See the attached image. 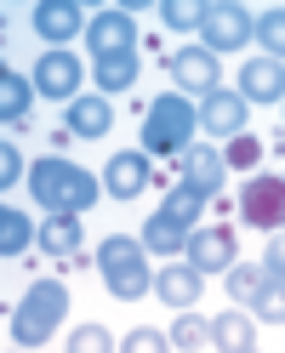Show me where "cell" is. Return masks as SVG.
Here are the masks:
<instances>
[{
    "label": "cell",
    "instance_id": "obj_10",
    "mask_svg": "<svg viewBox=\"0 0 285 353\" xmlns=\"http://www.w3.org/2000/svg\"><path fill=\"white\" fill-rule=\"evenodd\" d=\"M200 125H206V131H217V137H239V131H246V97L217 85V92L200 103Z\"/></svg>",
    "mask_w": 285,
    "mask_h": 353
},
{
    "label": "cell",
    "instance_id": "obj_21",
    "mask_svg": "<svg viewBox=\"0 0 285 353\" xmlns=\"http://www.w3.org/2000/svg\"><path fill=\"white\" fill-rule=\"evenodd\" d=\"M211 330H217V347H223V353H251L257 347V325H251V314L239 302H234V314H223Z\"/></svg>",
    "mask_w": 285,
    "mask_h": 353
},
{
    "label": "cell",
    "instance_id": "obj_9",
    "mask_svg": "<svg viewBox=\"0 0 285 353\" xmlns=\"http://www.w3.org/2000/svg\"><path fill=\"white\" fill-rule=\"evenodd\" d=\"M75 85H80V63L69 52H46L35 63V92H46L57 103H75Z\"/></svg>",
    "mask_w": 285,
    "mask_h": 353
},
{
    "label": "cell",
    "instance_id": "obj_23",
    "mask_svg": "<svg viewBox=\"0 0 285 353\" xmlns=\"http://www.w3.org/2000/svg\"><path fill=\"white\" fill-rule=\"evenodd\" d=\"M29 239H35V228H29V216L23 211H17V205H6V211H0V256H23L29 251Z\"/></svg>",
    "mask_w": 285,
    "mask_h": 353
},
{
    "label": "cell",
    "instance_id": "obj_31",
    "mask_svg": "<svg viewBox=\"0 0 285 353\" xmlns=\"http://www.w3.org/2000/svg\"><path fill=\"white\" fill-rule=\"evenodd\" d=\"M69 347H75V353H97V347L108 353V347H115V342H108V330H103V325H80L75 336H69Z\"/></svg>",
    "mask_w": 285,
    "mask_h": 353
},
{
    "label": "cell",
    "instance_id": "obj_34",
    "mask_svg": "<svg viewBox=\"0 0 285 353\" xmlns=\"http://www.w3.org/2000/svg\"><path fill=\"white\" fill-rule=\"evenodd\" d=\"M262 268H268V279H285V234L268 239V256H262Z\"/></svg>",
    "mask_w": 285,
    "mask_h": 353
},
{
    "label": "cell",
    "instance_id": "obj_18",
    "mask_svg": "<svg viewBox=\"0 0 285 353\" xmlns=\"http://www.w3.org/2000/svg\"><path fill=\"white\" fill-rule=\"evenodd\" d=\"M143 245L155 256H177V251H188V223H177L171 211H155L148 228H143Z\"/></svg>",
    "mask_w": 285,
    "mask_h": 353
},
{
    "label": "cell",
    "instance_id": "obj_27",
    "mask_svg": "<svg viewBox=\"0 0 285 353\" xmlns=\"http://www.w3.org/2000/svg\"><path fill=\"white\" fill-rule=\"evenodd\" d=\"M257 40L268 46L274 63L285 57V6H274V12H262V17H257Z\"/></svg>",
    "mask_w": 285,
    "mask_h": 353
},
{
    "label": "cell",
    "instance_id": "obj_5",
    "mask_svg": "<svg viewBox=\"0 0 285 353\" xmlns=\"http://www.w3.org/2000/svg\"><path fill=\"white\" fill-rule=\"evenodd\" d=\"M239 216H246L251 228H279L285 223V176H251L246 188H239Z\"/></svg>",
    "mask_w": 285,
    "mask_h": 353
},
{
    "label": "cell",
    "instance_id": "obj_1",
    "mask_svg": "<svg viewBox=\"0 0 285 353\" xmlns=\"http://www.w3.org/2000/svg\"><path fill=\"white\" fill-rule=\"evenodd\" d=\"M29 194H35L52 216H57V211H86V205L97 200V176L80 171L75 160H63V154H46V160L29 171Z\"/></svg>",
    "mask_w": 285,
    "mask_h": 353
},
{
    "label": "cell",
    "instance_id": "obj_19",
    "mask_svg": "<svg viewBox=\"0 0 285 353\" xmlns=\"http://www.w3.org/2000/svg\"><path fill=\"white\" fill-rule=\"evenodd\" d=\"M40 251L46 256H80V223H75V211H57L52 223H40Z\"/></svg>",
    "mask_w": 285,
    "mask_h": 353
},
{
    "label": "cell",
    "instance_id": "obj_32",
    "mask_svg": "<svg viewBox=\"0 0 285 353\" xmlns=\"http://www.w3.org/2000/svg\"><path fill=\"white\" fill-rule=\"evenodd\" d=\"M120 347H126V353H160V347H166V336H160V330H148V325H143V330H131V336H126Z\"/></svg>",
    "mask_w": 285,
    "mask_h": 353
},
{
    "label": "cell",
    "instance_id": "obj_33",
    "mask_svg": "<svg viewBox=\"0 0 285 353\" xmlns=\"http://www.w3.org/2000/svg\"><path fill=\"white\" fill-rule=\"evenodd\" d=\"M17 176H23V154H17V148L6 143V148H0V183H6V188H12V183H17Z\"/></svg>",
    "mask_w": 285,
    "mask_h": 353
},
{
    "label": "cell",
    "instance_id": "obj_14",
    "mask_svg": "<svg viewBox=\"0 0 285 353\" xmlns=\"http://www.w3.org/2000/svg\"><path fill=\"white\" fill-rule=\"evenodd\" d=\"M86 40H92L97 57H115V52H137V29H131L126 12H103L92 29H86Z\"/></svg>",
    "mask_w": 285,
    "mask_h": 353
},
{
    "label": "cell",
    "instance_id": "obj_11",
    "mask_svg": "<svg viewBox=\"0 0 285 353\" xmlns=\"http://www.w3.org/2000/svg\"><path fill=\"white\" fill-rule=\"evenodd\" d=\"M166 69H171V80H177V85L200 92V103L217 92V57H211L206 46H200V52H194V46H188V52H177V57L166 63Z\"/></svg>",
    "mask_w": 285,
    "mask_h": 353
},
{
    "label": "cell",
    "instance_id": "obj_17",
    "mask_svg": "<svg viewBox=\"0 0 285 353\" xmlns=\"http://www.w3.org/2000/svg\"><path fill=\"white\" fill-rule=\"evenodd\" d=\"M35 34L40 40H75L80 34V6L75 0H46V6H35Z\"/></svg>",
    "mask_w": 285,
    "mask_h": 353
},
{
    "label": "cell",
    "instance_id": "obj_2",
    "mask_svg": "<svg viewBox=\"0 0 285 353\" xmlns=\"http://www.w3.org/2000/svg\"><path fill=\"white\" fill-rule=\"evenodd\" d=\"M69 314V291H63L57 279H35L23 302H17V314H12V342L17 347H40L57 330V319Z\"/></svg>",
    "mask_w": 285,
    "mask_h": 353
},
{
    "label": "cell",
    "instance_id": "obj_26",
    "mask_svg": "<svg viewBox=\"0 0 285 353\" xmlns=\"http://www.w3.org/2000/svg\"><path fill=\"white\" fill-rule=\"evenodd\" d=\"M160 211H171L177 223H194V216L206 211V194H200V188H188V183H177V188L166 194V205H160Z\"/></svg>",
    "mask_w": 285,
    "mask_h": 353
},
{
    "label": "cell",
    "instance_id": "obj_4",
    "mask_svg": "<svg viewBox=\"0 0 285 353\" xmlns=\"http://www.w3.org/2000/svg\"><path fill=\"white\" fill-rule=\"evenodd\" d=\"M97 268H103V285H108V291H115L120 302H131V296H143V291H148L143 245H137V239H126V234L103 239V251H97Z\"/></svg>",
    "mask_w": 285,
    "mask_h": 353
},
{
    "label": "cell",
    "instance_id": "obj_25",
    "mask_svg": "<svg viewBox=\"0 0 285 353\" xmlns=\"http://www.w3.org/2000/svg\"><path fill=\"white\" fill-rule=\"evenodd\" d=\"M171 347H183V353H194V347H217V330L200 325V314H188V307H183L177 330H171Z\"/></svg>",
    "mask_w": 285,
    "mask_h": 353
},
{
    "label": "cell",
    "instance_id": "obj_24",
    "mask_svg": "<svg viewBox=\"0 0 285 353\" xmlns=\"http://www.w3.org/2000/svg\"><path fill=\"white\" fill-rule=\"evenodd\" d=\"M223 279H228V296H234L239 307H251V302L262 296V285H268V268H246V262H234Z\"/></svg>",
    "mask_w": 285,
    "mask_h": 353
},
{
    "label": "cell",
    "instance_id": "obj_16",
    "mask_svg": "<svg viewBox=\"0 0 285 353\" xmlns=\"http://www.w3.org/2000/svg\"><path fill=\"white\" fill-rule=\"evenodd\" d=\"M155 296L166 302V307H194L200 302V268H160L155 274Z\"/></svg>",
    "mask_w": 285,
    "mask_h": 353
},
{
    "label": "cell",
    "instance_id": "obj_29",
    "mask_svg": "<svg viewBox=\"0 0 285 353\" xmlns=\"http://www.w3.org/2000/svg\"><path fill=\"white\" fill-rule=\"evenodd\" d=\"M257 160H262V143L251 137V131H239V137H228V148H223V165L246 171V165H257Z\"/></svg>",
    "mask_w": 285,
    "mask_h": 353
},
{
    "label": "cell",
    "instance_id": "obj_22",
    "mask_svg": "<svg viewBox=\"0 0 285 353\" xmlns=\"http://www.w3.org/2000/svg\"><path fill=\"white\" fill-rule=\"evenodd\" d=\"M137 69H143V57H137V52L97 57V85H103V92H126V85H137Z\"/></svg>",
    "mask_w": 285,
    "mask_h": 353
},
{
    "label": "cell",
    "instance_id": "obj_30",
    "mask_svg": "<svg viewBox=\"0 0 285 353\" xmlns=\"http://www.w3.org/2000/svg\"><path fill=\"white\" fill-rule=\"evenodd\" d=\"M160 17H166L171 29H194V23L206 17V6H188V0H166V6H160Z\"/></svg>",
    "mask_w": 285,
    "mask_h": 353
},
{
    "label": "cell",
    "instance_id": "obj_8",
    "mask_svg": "<svg viewBox=\"0 0 285 353\" xmlns=\"http://www.w3.org/2000/svg\"><path fill=\"white\" fill-rule=\"evenodd\" d=\"M155 183V165H148V154H115L103 171V188L115 194V200H137V194Z\"/></svg>",
    "mask_w": 285,
    "mask_h": 353
},
{
    "label": "cell",
    "instance_id": "obj_3",
    "mask_svg": "<svg viewBox=\"0 0 285 353\" xmlns=\"http://www.w3.org/2000/svg\"><path fill=\"white\" fill-rule=\"evenodd\" d=\"M188 131H194V103L177 97V92H166L148 103V114H143V143L148 154H183L188 148Z\"/></svg>",
    "mask_w": 285,
    "mask_h": 353
},
{
    "label": "cell",
    "instance_id": "obj_15",
    "mask_svg": "<svg viewBox=\"0 0 285 353\" xmlns=\"http://www.w3.org/2000/svg\"><path fill=\"white\" fill-rule=\"evenodd\" d=\"M115 125V108H108V97H75L69 103V120H63V131H75V137H103V131Z\"/></svg>",
    "mask_w": 285,
    "mask_h": 353
},
{
    "label": "cell",
    "instance_id": "obj_6",
    "mask_svg": "<svg viewBox=\"0 0 285 353\" xmlns=\"http://www.w3.org/2000/svg\"><path fill=\"white\" fill-rule=\"evenodd\" d=\"M251 34H257V17H246L239 6H206V17H200V40H206L211 57L217 52H239Z\"/></svg>",
    "mask_w": 285,
    "mask_h": 353
},
{
    "label": "cell",
    "instance_id": "obj_7",
    "mask_svg": "<svg viewBox=\"0 0 285 353\" xmlns=\"http://www.w3.org/2000/svg\"><path fill=\"white\" fill-rule=\"evenodd\" d=\"M188 262L200 274H228L234 262H239V251H234V234L228 228H200L188 239Z\"/></svg>",
    "mask_w": 285,
    "mask_h": 353
},
{
    "label": "cell",
    "instance_id": "obj_13",
    "mask_svg": "<svg viewBox=\"0 0 285 353\" xmlns=\"http://www.w3.org/2000/svg\"><path fill=\"white\" fill-rule=\"evenodd\" d=\"M239 97H246V103H279L285 97V69L274 57L246 63V69H239Z\"/></svg>",
    "mask_w": 285,
    "mask_h": 353
},
{
    "label": "cell",
    "instance_id": "obj_20",
    "mask_svg": "<svg viewBox=\"0 0 285 353\" xmlns=\"http://www.w3.org/2000/svg\"><path fill=\"white\" fill-rule=\"evenodd\" d=\"M29 103H35V85H29L23 74L0 69V120H6V131L29 120Z\"/></svg>",
    "mask_w": 285,
    "mask_h": 353
},
{
    "label": "cell",
    "instance_id": "obj_28",
    "mask_svg": "<svg viewBox=\"0 0 285 353\" xmlns=\"http://www.w3.org/2000/svg\"><path fill=\"white\" fill-rule=\"evenodd\" d=\"M251 314L268 319V325H285V279H268V285H262V296L251 302Z\"/></svg>",
    "mask_w": 285,
    "mask_h": 353
},
{
    "label": "cell",
    "instance_id": "obj_12",
    "mask_svg": "<svg viewBox=\"0 0 285 353\" xmlns=\"http://www.w3.org/2000/svg\"><path fill=\"white\" fill-rule=\"evenodd\" d=\"M223 171L228 165H223V154H217V148H183V160H177V176H183L188 188H200L206 200L223 188Z\"/></svg>",
    "mask_w": 285,
    "mask_h": 353
}]
</instances>
